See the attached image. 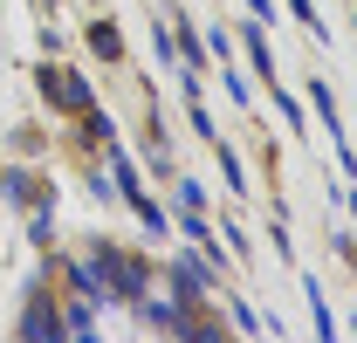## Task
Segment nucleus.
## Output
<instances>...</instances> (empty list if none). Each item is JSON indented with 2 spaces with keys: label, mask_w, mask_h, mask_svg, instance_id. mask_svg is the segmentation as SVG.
<instances>
[{
  "label": "nucleus",
  "mask_w": 357,
  "mask_h": 343,
  "mask_svg": "<svg viewBox=\"0 0 357 343\" xmlns=\"http://www.w3.org/2000/svg\"><path fill=\"white\" fill-rule=\"evenodd\" d=\"M42 89H48L55 110H89V83H83V76H69V69H48Z\"/></svg>",
  "instance_id": "nucleus-2"
},
{
  "label": "nucleus",
  "mask_w": 357,
  "mask_h": 343,
  "mask_svg": "<svg viewBox=\"0 0 357 343\" xmlns=\"http://www.w3.org/2000/svg\"><path fill=\"white\" fill-rule=\"evenodd\" d=\"M89 275H96L103 296H117V302H137L144 282H151V268L137 254H117V247H103V241H96V254H89Z\"/></svg>",
  "instance_id": "nucleus-1"
},
{
  "label": "nucleus",
  "mask_w": 357,
  "mask_h": 343,
  "mask_svg": "<svg viewBox=\"0 0 357 343\" xmlns=\"http://www.w3.org/2000/svg\"><path fill=\"white\" fill-rule=\"evenodd\" d=\"M62 323H55V302H35L28 316H21V337H55Z\"/></svg>",
  "instance_id": "nucleus-3"
},
{
  "label": "nucleus",
  "mask_w": 357,
  "mask_h": 343,
  "mask_svg": "<svg viewBox=\"0 0 357 343\" xmlns=\"http://www.w3.org/2000/svg\"><path fill=\"white\" fill-rule=\"evenodd\" d=\"M7 199H21V206H35V178H28V172H7Z\"/></svg>",
  "instance_id": "nucleus-4"
}]
</instances>
